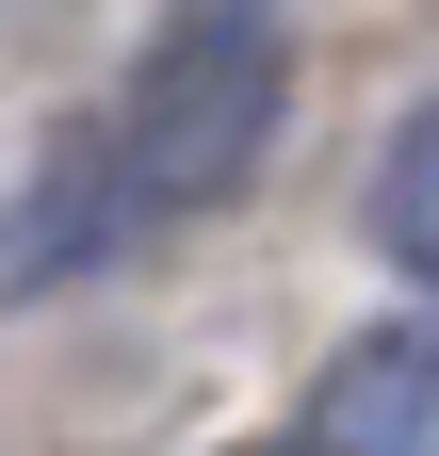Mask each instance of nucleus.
Segmentation results:
<instances>
[{
  "label": "nucleus",
  "instance_id": "1",
  "mask_svg": "<svg viewBox=\"0 0 439 456\" xmlns=\"http://www.w3.org/2000/svg\"><path fill=\"white\" fill-rule=\"evenodd\" d=\"M277 33H260V0H196L180 33L131 66L115 131H98V180H115V212H212L260 180V147H277Z\"/></svg>",
  "mask_w": 439,
  "mask_h": 456
},
{
  "label": "nucleus",
  "instance_id": "2",
  "mask_svg": "<svg viewBox=\"0 0 439 456\" xmlns=\"http://www.w3.org/2000/svg\"><path fill=\"white\" fill-rule=\"evenodd\" d=\"M309 456H439V326H374L309 375Z\"/></svg>",
  "mask_w": 439,
  "mask_h": 456
},
{
  "label": "nucleus",
  "instance_id": "3",
  "mask_svg": "<svg viewBox=\"0 0 439 456\" xmlns=\"http://www.w3.org/2000/svg\"><path fill=\"white\" fill-rule=\"evenodd\" d=\"M374 245H391L423 294H439V114H407L391 163H374Z\"/></svg>",
  "mask_w": 439,
  "mask_h": 456
},
{
  "label": "nucleus",
  "instance_id": "4",
  "mask_svg": "<svg viewBox=\"0 0 439 456\" xmlns=\"http://www.w3.org/2000/svg\"><path fill=\"white\" fill-rule=\"evenodd\" d=\"M260 456H309V440H260Z\"/></svg>",
  "mask_w": 439,
  "mask_h": 456
}]
</instances>
